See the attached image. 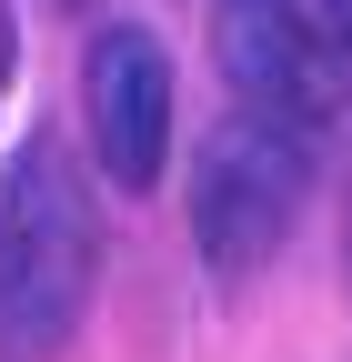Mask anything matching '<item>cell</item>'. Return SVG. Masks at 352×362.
Listing matches in <instances>:
<instances>
[{"label":"cell","mask_w":352,"mask_h":362,"mask_svg":"<svg viewBox=\"0 0 352 362\" xmlns=\"http://www.w3.org/2000/svg\"><path fill=\"white\" fill-rule=\"evenodd\" d=\"M101 282V211L81 161L40 131L0 161V362H51Z\"/></svg>","instance_id":"6da1fadb"},{"label":"cell","mask_w":352,"mask_h":362,"mask_svg":"<svg viewBox=\"0 0 352 362\" xmlns=\"http://www.w3.org/2000/svg\"><path fill=\"white\" fill-rule=\"evenodd\" d=\"M302 211V131L272 111H232L192 171V232L211 272H262Z\"/></svg>","instance_id":"7a4b0ae2"},{"label":"cell","mask_w":352,"mask_h":362,"mask_svg":"<svg viewBox=\"0 0 352 362\" xmlns=\"http://www.w3.org/2000/svg\"><path fill=\"white\" fill-rule=\"evenodd\" d=\"M211 61L242 90V111H272L292 131H312L342 111V51L312 21V0H211Z\"/></svg>","instance_id":"3957f363"},{"label":"cell","mask_w":352,"mask_h":362,"mask_svg":"<svg viewBox=\"0 0 352 362\" xmlns=\"http://www.w3.org/2000/svg\"><path fill=\"white\" fill-rule=\"evenodd\" d=\"M81 111H91V151L121 192H151L171 171V51L141 21H111L81 61Z\"/></svg>","instance_id":"277c9868"},{"label":"cell","mask_w":352,"mask_h":362,"mask_svg":"<svg viewBox=\"0 0 352 362\" xmlns=\"http://www.w3.org/2000/svg\"><path fill=\"white\" fill-rule=\"evenodd\" d=\"M312 21H322V30H332V51H342V61H352V0H312Z\"/></svg>","instance_id":"5b68a950"},{"label":"cell","mask_w":352,"mask_h":362,"mask_svg":"<svg viewBox=\"0 0 352 362\" xmlns=\"http://www.w3.org/2000/svg\"><path fill=\"white\" fill-rule=\"evenodd\" d=\"M11 61H20V30H11V0H0V90H11Z\"/></svg>","instance_id":"8992f818"},{"label":"cell","mask_w":352,"mask_h":362,"mask_svg":"<svg viewBox=\"0 0 352 362\" xmlns=\"http://www.w3.org/2000/svg\"><path fill=\"white\" fill-rule=\"evenodd\" d=\"M51 11H91V0H51Z\"/></svg>","instance_id":"52a82bcc"}]
</instances>
